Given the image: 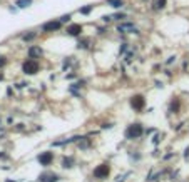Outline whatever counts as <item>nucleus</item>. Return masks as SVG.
I'll use <instances>...</instances> for the list:
<instances>
[{
	"label": "nucleus",
	"mask_w": 189,
	"mask_h": 182,
	"mask_svg": "<svg viewBox=\"0 0 189 182\" xmlns=\"http://www.w3.org/2000/svg\"><path fill=\"white\" fill-rule=\"evenodd\" d=\"M57 175L55 174H42L40 175V182H57Z\"/></svg>",
	"instance_id": "obj_9"
},
{
	"label": "nucleus",
	"mask_w": 189,
	"mask_h": 182,
	"mask_svg": "<svg viewBox=\"0 0 189 182\" xmlns=\"http://www.w3.org/2000/svg\"><path fill=\"white\" fill-rule=\"evenodd\" d=\"M80 32H82V25H80V24H72V25H69V27H67V34H69V35H72V37L80 35Z\"/></svg>",
	"instance_id": "obj_7"
},
{
	"label": "nucleus",
	"mask_w": 189,
	"mask_h": 182,
	"mask_svg": "<svg viewBox=\"0 0 189 182\" xmlns=\"http://www.w3.org/2000/svg\"><path fill=\"white\" fill-rule=\"evenodd\" d=\"M52 161H54V155H52V152H42V154L39 155L40 165H50Z\"/></svg>",
	"instance_id": "obj_6"
},
{
	"label": "nucleus",
	"mask_w": 189,
	"mask_h": 182,
	"mask_svg": "<svg viewBox=\"0 0 189 182\" xmlns=\"http://www.w3.org/2000/svg\"><path fill=\"white\" fill-rule=\"evenodd\" d=\"M107 4L111 5V7H114V8H120L122 7V0H107Z\"/></svg>",
	"instance_id": "obj_11"
},
{
	"label": "nucleus",
	"mask_w": 189,
	"mask_h": 182,
	"mask_svg": "<svg viewBox=\"0 0 189 182\" xmlns=\"http://www.w3.org/2000/svg\"><path fill=\"white\" fill-rule=\"evenodd\" d=\"M144 104H146V100H144V97H142V95H134L131 99V105L136 109V110L144 109Z\"/></svg>",
	"instance_id": "obj_4"
},
{
	"label": "nucleus",
	"mask_w": 189,
	"mask_h": 182,
	"mask_svg": "<svg viewBox=\"0 0 189 182\" xmlns=\"http://www.w3.org/2000/svg\"><path fill=\"white\" fill-rule=\"evenodd\" d=\"M4 64H5V59H2V57H0V67H2Z\"/></svg>",
	"instance_id": "obj_23"
},
{
	"label": "nucleus",
	"mask_w": 189,
	"mask_h": 182,
	"mask_svg": "<svg viewBox=\"0 0 189 182\" xmlns=\"http://www.w3.org/2000/svg\"><path fill=\"white\" fill-rule=\"evenodd\" d=\"M126 50H127V45H122V47H120V54H124Z\"/></svg>",
	"instance_id": "obj_22"
},
{
	"label": "nucleus",
	"mask_w": 189,
	"mask_h": 182,
	"mask_svg": "<svg viewBox=\"0 0 189 182\" xmlns=\"http://www.w3.org/2000/svg\"><path fill=\"white\" fill-rule=\"evenodd\" d=\"M91 10H92V5H87V7H84V8H80V14H84V15H87V14H91Z\"/></svg>",
	"instance_id": "obj_14"
},
{
	"label": "nucleus",
	"mask_w": 189,
	"mask_h": 182,
	"mask_svg": "<svg viewBox=\"0 0 189 182\" xmlns=\"http://www.w3.org/2000/svg\"><path fill=\"white\" fill-rule=\"evenodd\" d=\"M72 164H74V159L72 157H67V159H64V162H62V165H64V167H72Z\"/></svg>",
	"instance_id": "obj_13"
},
{
	"label": "nucleus",
	"mask_w": 189,
	"mask_h": 182,
	"mask_svg": "<svg viewBox=\"0 0 189 182\" xmlns=\"http://www.w3.org/2000/svg\"><path fill=\"white\" fill-rule=\"evenodd\" d=\"M102 20H104V22H111V20H112V17H109V15H106V17H102Z\"/></svg>",
	"instance_id": "obj_20"
},
{
	"label": "nucleus",
	"mask_w": 189,
	"mask_h": 182,
	"mask_svg": "<svg viewBox=\"0 0 189 182\" xmlns=\"http://www.w3.org/2000/svg\"><path fill=\"white\" fill-rule=\"evenodd\" d=\"M124 17H126L124 14H117V15H114V18H124Z\"/></svg>",
	"instance_id": "obj_21"
},
{
	"label": "nucleus",
	"mask_w": 189,
	"mask_h": 182,
	"mask_svg": "<svg viewBox=\"0 0 189 182\" xmlns=\"http://www.w3.org/2000/svg\"><path fill=\"white\" fill-rule=\"evenodd\" d=\"M142 136V125L141 124H132L127 127L126 130V137L127 139H137V137Z\"/></svg>",
	"instance_id": "obj_1"
},
{
	"label": "nucleus",
	"mask_w": 189,
	"mask_h": 182,
	"mask_svg": "<svg viewBox=\"0 0 189 182\" xmlns=\"http://www.w3.org/2000/svg\"><path fill=\"white\" fill-rule=\"evenodd\" d=\"M178 107H179V104H178V102L172 104V105H171V110H178Z\"/></svg>",
	"instance_id": "obj_19"
},
{
	"label": "nucleus",
	"mask_w": 189,
	"mask_h": 182,
	"mask_svg": "<svg viewBox=\"0 0 189 182\" xmlns=\"http://www.w3.org/2000/svg\"><path fill=\"white\" fill-rule=\"evenodd\" d=\"M117 30L124 34H131V32H137V29L134 27V24H119L117 25Z\"/></svg>",
	"instance_id": "obj_8"
},
{
	"label": "nucleus",
	"mask_w": 189,
	"mask_h": 182,
	"mask_svg": "<svg viewBox=\"0 0 189 182\" xmlns=\"http://www.w3.org/2000/svg\"><path fill=\"white\" fill-rule=\"evenodd\" d=\"M32 4V0H17V5L20 8H25V7H29V5Z\"/></svg>",
	"instance_id": "obj_12"
},
{
	"label": "nucleus",
	"mask_w": 189,
	"mask_h": 182,
	"mask_svg": "<svg viewBox=\"0 0 189 182\" xmlns=\"http://www.w3.org/2000/svg\"><path fill=\"white\" fill-rule=\"evenodd\" d=\"M79 147H80V149H87V147H89V142H84V144H79Z\"/></svg>",
	"instance_id": "obj_18"
},
{
	"label": "nucleus",
	"mask_w": 189,
	"mask_h": 182,
	"mask_svg": "<svg viewBox=\"0 0 189 182\" xmlns=\"http://www.w3.org/2000/svg\"><path fill=\"white\" fill-rule=\"evenodd\" d=\"M60 24L62 22L60 20H52V22H47V24H44L42 25V30H44V32H54V30H59L60 29Z\"/></svg>",
	"instance_id": "obj_5"
},
{
	"label": "nucleus",
	"mask_w": 189,
	"mask_h": 182,
	"mask_svg": "<svg viewBox=\"0 0 189 182\" xmlns=\"http://www.w3.org/2000/svg\"><path fill=\"white\" fill-rule=\"evenodd\" d=\"M70 20V15H64V17H60V22H69Z\"/></svg>",
	"instance_id": "obj_17"
},
{
	"label": "nucleus",
	"mask_w": 189,
	"mask_h": 182,
	"mask_svg": "<svg viewBox=\"0 0 189 182\" xmlns=\"http://www.w3.org/2000/svg\"><path fill=\"white\" fill-rule=\"evenodd\" d=\"M29 55L30 57H40V55H42V49H40V47H30Z\"/></svg>",
	"instance_id": "obj_10"
},
{
	"label": "nucleus",
	"mask_w": 189,
	"mask_h": 182,
	"mask_svg": "<svg viewBox=\"0 0 189 182\" xmlns=\"http://www.w3.org/2000/svg\"><path fill=\"white\" fill-rule=\"evenodd\" d=\"M22 70L25 72V74H29V75H34V74L39 72V64H37L35 60H27L25 64L22 65Z\"/></svg>",
	"instance_id": "obj_3"
},
{
	"label": "nucleus",
	"mask_w": 189,
	"mask_h": 182,
	"mask_svg": "<svg viewBox=\"0 0 189 182\" xmlns=\"http://www.w3.org/2000/svg\"><path fill=\"white\" fill-rule=\"evenodd\" d=\"M111 172V167L107 164H102L99 165V167L94 169V177L95 179H107V175H109Z\"/></svg>",
	"instance_id": "obj_2"
},
{
	"label": "nucleus",
	"mask_w": 189,
	"mask_h": 182,
	"mask_svg": "<svg viewBox=\"0 0 189 182\" xmlns=\"http://www.w3.org/2000/svg\"><path fill=\"white\" fill-rule=\"evenodd\" d=\"M156 4H157V7H159V8H164V7H166V0H157Z\"/></svg>",
	"instance_id": "obj_15"
},
{
	"label": "nucleus",
	"mask_w": 189,
	"mask_h": 182,
	"mask_svg": "<svg viewBox=\"0 0 189 182\" xmlns=\"http://www.w3.org/2000/svg\"><path fill=\"white\" fill-rule=\"evenodd\" d=\"M34 37H35V34H29V35H24V40H25V42H29V40H32Z\"/></svg>",
	"instance_id": "obj_16"
}]
</instances>
